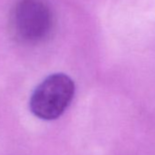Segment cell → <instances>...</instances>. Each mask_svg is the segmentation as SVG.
<instances>
[{
	"instance_id": "obj_2",
	"label": "cell",
	"mask_w": 155,
	"mask_h": 155,
	"mask_svg": "<svg viewBox=\"0 0 155 155\" xmlns=\"http://www.w3.org/2000/svg\"><path fill=\"white\" fill-rule=\"evenodd\" d=\"M74 95V81L64 73H54L35 89L29 101V108L41 120H56L68 109Z\"/></svg>"
},
{
	"instance_id": "obj_1",
	"label": "cell",
	"mask_w": 155,
	"mask_h": 155,
	"mask_svg": "<svg viewBox=\"0 0 155 155\" xmlns=\"http://www.w3.org/2000/svg\"><path fill=\"white\" fill-rule=\"evenodd\" d=\"M10 26L19 41L27 44L39 43L52 30L51 9L44 0H18L11 11Z\"/></svg>"
}]
</instances>
